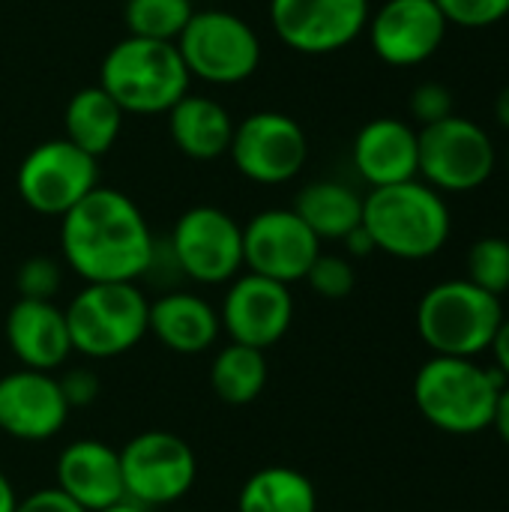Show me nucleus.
<instances>
[{"mask_svg": "<svg viewBox=\"0 0 509 512\" xmlns=\"http://www.w3.org/2000/svg\"><path fill=\"white\" fill-rule=\"evenodd\" d=\"M177 51L189 78L207 84H240L261 66V39L249 21L225 9L192 12L189 24L177 36Z\"/></svg>", "mask_w": 509, "mask_h": 512, "instance_id": "7", "label": "nucleus"}, {"mask_svg": "<svg viewBox=\"0 0 509 512\" xmlns=\"http://www.w3.org/2000/svg\"><path fill=\"white\" fill-rule=\"evenodd\" d=\"M192 12L195 9L189 0H126L123 18H126L129 36L177 42Z\"/></svg>", "mask_w": 509, "mask_h": 512, "instance_id": "27", "label": "nucleus"}, {"mask_svg": "<svg viewBox=\"0 0 509 512\" xmlns=\"http://www.w3.org/2000/svg\"><path fill=\"white\" fill-rule=\"evenodd\" d=\"M471 285L483 288L492 297L509 291V240L507 237H480L468 249V276Z\"/></svg>", "mask_w": 509, "mask_h": 512, "instance_id": "28", "label": "nucleus"}, {"mask_svg": "<svg viewBox=\"0 0 509 512\" xmlns=\"http://www.w3.org/2000/svg\"><path fill=\"white\" fill-rule=\"evenodd\" d=\"M228 156L246 180L258 186H282L303 171L309 138L294 117L282 111H255L234 123Z\"/></svg>", "mask_w": 509, "mask_h": 512, "instance_id": "12", "label": "nucleus"}, {"mask_svg": "<svg viewBox=\"0 0 509 512\" xmlns=\"http://www.w3.org/2000/svg\"><path fill=\"white\" fill-rule=\"evenodd\" d=\"M18 495H15V486H12V480L0 471V512H15L18 507Z\"/></svg>", "mask_w": 509, "mask_h": 512, "instance_id": "38", "label": "nucleus"}, {"mask_svg": "<svg viewBox=\"0 0 509 512\" xmlns=\"http://www.w3.org/2000/svg\"><path fill=\"white\" fill-rule=\"evenodd\" d=\"M60 252L84 282H138L153 267L156 243L129 195L96 186L60 219Z\"/></svg>", "mask_w": 509, "mask_h": 512, "instance_id": "1", "label": "nucleus"}, {"mask_svg": "<svg viewBox=\"0 0 509 512\" xmlns=\"http://www.w3.org/2000/svg\"><path fill=\"white\" fill-rule=\"evenodd\" d=\"M267 351L228 342L210 363V387L225 405H252L267 387Z\"/></svg>", "mask_w": 509, "mask_h": 512, "instance_id": "26", "label": "nucleus"}, {"mask_svg": "<svg viewBox=\"0 0 509 512\" xmlns=\"http://www.w3.org/2000/svg\"><path fill=\"white\" fill-rule=\"evenodd\" d=\"M309 231L324 240H345L363 225V198L339 180H315L303 186L291 207Z\"/></svg>", "mask_w": 509, "mask_h": 512, "instance_id": "23", "label": "nucleus"}, {"mask_svg": "<svg viewBox=\"0 0 509 512\" xmlns=\"http://www.w3.org/2000/svg\"><path fill=\"white\" fill-rule=\"evenodd\" d=\"M270 24L297 54H336L366 30L369 0H270Z\"/></svg>", "mask_w": 509, "mask_h": 512, "instance_id": "14", "label": "nucleus"}, {"mask_svg": "<svg viewBox=\"0 0 509 512\" xmlns=\"http://www.w3.org/2000/svg\"><path fill=\"white\" fill-rule=\"evenodd\" d=\"M507 171H509V147H507Z\"/></svg>", "mask_w": 509, "mask_h": 512, "instance_id": "41", "label": "nucleus"}, {"mask_svg": "<svg viewBox=\"0 0 509 512\" xmlns=\"http://www.w3.org/2000/svg\"><path fill=\"white\" fill-rule=\"evenodd\" d=\"M351 159L357 174L372 189L417 180L420 171L417 129L399 117H375L357 132Z\"/></svg>", "mask_w": 509, "mask_h": 512, "instance_id": "20", "label": "nucleus"}, {"mask_svg": "<svg viewBox=\"0 0 509 512\" xmlns=\"http://www.w3.org/2000/svg\"><path fill=\"white\" fill-rule=\"evenodd\" d=\"M291 321L294 297L288 285L255 276L249 270L228 282V291L219 306V324L231 342L270 351L285 339Z\"/></svg>", "mask_w": 509, "mask_h": 512, "instance_id": "15", "label": "nucleus"}, {"mask_svg": "<svg viewBox=\"0 0 509 512\" xmlns=\"http://www.w3.org/2000/svg\"><path fill=\"white\" fill-rule=\"evenodd\" d=\"M63 312L75 354L114 360L147 336L150 300L138 282H84Z\"/></svg>", "mask_w": 509, "mask_h": 512, "instance_id": "5", "label": "nucleus"}, {"mask_svg": "<svg viewBox=\"0 0 509 512\" xmlns=\"http://www.w3.org/2000/svg\"><path fill=\"white\" fill-rule=\"evenodd\" d=\"M447 18L435 0H387L369 15V42L387 66H420L447 39Z\"/></svg>", "mask_w": 509, "mask_h": 512, "instance_id": "16", "label": "nucleus"}, {"mask_svg": "<svg viewBox=\"0 0 509 512\" xmlns=\"http://www.w3.org/2000/svg\"><path fill=\"white\" fill-rule=\"evenodd\" d=\"M420 141V171L423 183L441 195H459L480 189L498 165L492 135L459 114H450L432 126L417 129Z\"/></svg>", "mask_w": 509, "mask_h": 512, "instance_id": "8", "label": "nucleus"}, {"mask_svg": "<svg viewBox=\"0 0 509 512\" xmlns=\"http://www.w3.org/2000/svg\"><path fill=\"white\" fill-rule=\"evenodd\" d=\"M57 486L84 512H102L126 501L120 450L99 438H78L66 444L54 468Z\"/></svg>", "mask_w": 509, "mask_h": 512, "instance_id": "18", "label": "nucleus"}, {"mask_svg": "<svg viewBox=\"0 0 509 512\" xmlns=\"http://www.w3.org/2000/svg\"><path fill=\"white\" fill-rule=\"evenodd\" d=\"M447 24L465 30H486L509 15V0H435Z\"/></svg>", "mask_w": 509, "mask_h": 512, "instance_id": "31", "label": "nucleus"}, {"mask_svg": "<svg viewBox=\"0 0 509 512\" xmlns=\"http://www.w3.org/2000/svg\"><path fill=\"white\" fill-rule=\"evenodd\" d=\"M3 336H6L12 357L21 363V369L54 372L72 354L66 312L54 306V300L18 297L6 312Z\"/></svg>", "mask_w": 509, "mask_h": 512, "instance_id": "19", "label": "nucleus"}, {"mask_svg": "<svg viewBox=\"0 0 509 512\" xmlns=\"http://www.w3.org/2000/svg\"><path fill=\"white\" fill-rule=\"evenodd\" d=\"M60 381V390H63V399L69 408H87L99 399V375L93 369H69L66 375L57 378Z\"/></svg>", "mask_w": 509, "mask_h": 512, "instance_id": "33", "label": "nucleus"}, {"mask_svg": "<svg viewBox=\"0 0 509 512\" xmlns=\"http://www.w3.org/2000/svg\"><path fill=\"white\" fill-rule=\"evenodd\" d=\"M303 282H309V288L324 300H345V297H351V291L357 285V273L348 258L321 252Z\"/></svg>", "mask_w": 509, "mask_h": 512, "instance_id": "29", "label": "nucleus"}, {"mask_svg": "<svg viewBox=\"0 0 509 512\" xmlns=\"http://www.w3.org/2000/svg\"><path fill=\"white\" fill-rule=\"evenodd\" d=\"M504 378L471 357H435L414 375V405L423 420L447 435H477L492 429Z\"/></svg>", "mask_w": 509, "mask_h": 512, "instance_id": "3", "label": "nucleus"}, {"mask_svg": "<svg viewBox=\"0 0 509 512\" xmlns=\"http://www.w3.org/2000/svg\"><path fill=\"white\" fill-rule=\"evenodd\" d=\"M72 408L63 399L54 372L15 369L0 378V432L24 441L42 444L63 432Z\"/></svg>", "mask_w": 509, "mask_h": 512, "instance_id": "17", "label": "nucleus"}, {"mask_svg": "<svg viewBox=\"0 0 509 512\" xmlns=\"http://www.w3.org/2000/svg\"><path fill=\"white\" fill-rule=\"evenodd\" d=\"M345 249H348V255H354V258H366V255H372L375 252V243H372V237H369V231L360 225V228H354L345 240Z\"/></svg>", "mask_w": 509, "mask_h": 512, "instance_id": "36", "label": "nucleus"}, {"mask_svg": "<svg viewBox=\"0 0 509 512\" xmlns=\"http://www.w3.org/2000/svg\"><path fill=\"white\" fill-rule=\"evenodd\" d=\"M63 285V267L48 255H33L21 261L15 273V291L24 300H54Z\"/></svg>", "mask_w": 509, "mask_h": 512, "instance_id": "30", "label": "nucleus"}, {"mask_svg": "<svg viewBox=\"0 0 509 512\" xmlns=\"http://www.w3.org/2000/svg\"><path fill=\"white\" fill-rule=\"evenodd\" d=\"M492 351H495L498 375L504 378V384H509V318L501 321V327L495 333V342H492Z\"/></svg>", "mask_w": 509, "mask_h": 512, "instance_id": "35", "label": "nucleus"}, {"mask_svg": "<svg viewBox=\"0 0 509 512\" xmlns=\"http://www.w3.org/2000/svg\"><path fill=\"white\" fill-rule=\"evenodd\" d=\"M492 429L498 432V438L509 447V384H504L498 405H495V417H492Z\"/></svg>", "mask_w": 509, "mask_h": 512, "instance_id": "37", "label": "nucleus"}, {"mask_svg": "<svg viewBox=\"0 0 509 512\" xmlns=\"http://www.w3.org/2000/svg\"><path fill=\"white\" fill-rule=\"evenodd\" d=\"M168 132L183 156L195 162H213L228 153L234 138V120L228 108L216 99L186 93L168 111Z\"/></svg>", "mask_w": 509, "mask_h": 512, "instance_id": "22", "label": "nucleus"}, {"mask_svg": "<svg viewBox=\"0 0 509 512\" xmlns=\"http://www.w3.org/2000/svg\"><path fill=\"white\" fill-rule=\"evenodd\" d=\"M102 512H150L144 510V507H138V504H132V501H120V504H114V507H108V510Z\"/></svg>", "mask_w": 509, "mask_h": 512, "instance_id": "40", "label": "nucleus"}, {"mask_svg": "<svg viewBox=\"0 0 509 512\" xmlns=\"http://www.w3.org/2000/svg\"><path fill=\"white\" fill-rule=\"evenodd\" d=\"M171 258L198 285H228L243 273V225L222 207H189L174 222Z\"/></svg>", "mask_w": 509, "mask_h": 512, "instance_id": "11", "label": "nucleus"}, {"mask_svg": "<svg viewBox=\"0 0 509 512\" xmlns=\"http://www.w3.org/2000/svg\"><path fill=\"white\" fill-rule=\"evenodd\" d=\"M147 333L174 354H207L222 333L219 309L192 291H168L150 303Z\"/></svg>", "mask_w": 509, "mask_h": 512, "instance_id": "21", "label": "nucleus"}, {"mask_svg": "<svg viewBox=\"0 0 509 512\" xmlns=\"http://www.w3.org/2000/svg\"><path fill=\"white\" fill-rule=\"evenodd\" d=\"M237 512H318V489L291 465H267L240 486Z\"/></svg>", "mask_w": 509, "mask_h": 512, "instance_id": "25", "label": "nucleus"}, {"mask_svg": "<svg viewBox=\"0 0 509 512\" xmlns=\"http://www.w3.org/2000/svg\"><path fill=\"white\" fill-rule=\"evenodd\" d=\"M123 108L99 87H81L63 111V129L66 141H72L78 150L90 153L93 159L105 156L123 129Z\"/></svg>", "mask_w": 509, "mask_h": 512, "instance_id": "24", "label": "nucleus"}, {"mask_svg": "<svg viewBox=\"0 0 509 512\" xmlns=\"http://www.w3.org/2000/svg\"><path fill=\"white\" fill-rule=\"evenodd\" d=\"M318 255L321 240L294 210H261L243 225V270L255 276L291 288L306 279Z\"/></svg>", "mask_w": 509, "mask_h": 512, "instance_id": "13", "label": "nucleus"}, {"mask_svg": "<svg viewBox=\"0 0 509 512\" xmlns=\"http://www.w3.org/2000/svg\"><path fill=\"white\" fill-rule=\"evenodd\" d=\"M126 501L156 510L183 501L198 480L195 450L174 432L147 429L120 447Z\"/></svg>", "mask_w": 509, "mask_h": 512, "instance_id": "9", "label": "nucleus"}, {"mask_svg": "<svg viewBox=\"0 0 509 512\" xmlns=\"http://www.w3.org/2000/svg\"><path fill=\"white\" fill-rule=\"evenodd\" d=\"M189 72L174 42L126 36L99 66V87L123 114H168L189 93Z\"/></svg>", "mask_w": 509, "mask_h": 512, "instance_id": "4", "label": "nucleus"}, {"mask_svg": "<svg viewBox=\"0 0 509 512\" xmlns=\"http://www.w3.org/2000/svg\"><path fill=\"white\" fill-rule=\"evenodd\" d=\"M15 512H84L75 501H69L60 489H36L18 501Z\"/></svg>", "mask_w": 509, "mask_h": 512, "instance_id": "34", "label": "nucleus"}, {"mask_svg": "<svg viewBox=\"0 0 509 512\" xmlns=\"http://www.w3.org/2000/svg\"><path fill=\"white\" fill-rule=\"evenodd\" d=\"M495 117H498V123L509 132V84L498 93V99H495Z\"/></svg>", "mask_w": 509, "mask_h": 512, "instance_id": "39", "label": "nucleus"}, {"mask_svg": "<svg viewBox=\"0 0 509 512\" xmlns=\"http://www.w3.org/2000/svg\"><path fill=\"white\" fill-rule=\"evenodd\" d=\"M504 321L501 297L468 279L432 285L417 303V333L435 357H477L492 348Z\"/></svg>", "mask_w": 509, "mask_h": 512, "instance_id": "6", "label": "nucleus"}, {"mask_svg": "<svg viewBox=\"0 0 509 512\" xmlns=\"http://www.w3.org/2000/svg\"><path fill=\"white\" fill-rule=\"evenodd\" d=\"M99 186V165L66 138L36 144L18 165L15 189L39 216L63 219L81 198Z\"/></svg>", "mask_w": 509, "mask_h": 512, "instance_id": "10", "label": "nucleus"}, {"mask_svg": "<svg viewBox=\"0 0 509 512\" xmlns=\"http://www.w3.org/2000/svg\"><path fill=\"white\" fill-rule=\"evenodd\" d=\"M408 111L420 123V129L432 126L453 114V90L441 81H423L414 87V93L408 99Z\"/></svg>", "mask_w": 509, "mask_h": 512, "instance_id": "32", "label": "nucleus"}, {"mask_svg": "<svg viewBox=\"0 0 509 512\" xmlns=\"http://www.w3.org/2000/svg\"><path fill=\"white\" fill-rule=\"evenodd\" d=\"M363 228L375 252L399 261H423L447 246L453 216L438 189L423 180H405L372 189L363 198Z\"/></svg>", "mask_w": 509, "mask_h": 512, "instance_id": "2", "label": "nucleus"}]
</instances>
